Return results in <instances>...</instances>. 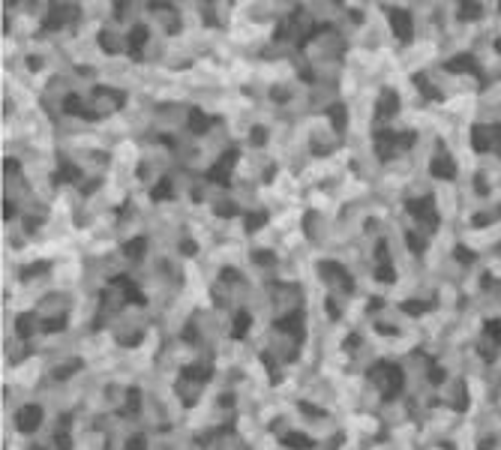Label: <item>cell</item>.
I'll return each instance as SVG.
<instances>
[{
  "label": "cell",
  "mask_w": 501,
  "mask_h": 450,
  "mask_svg": "<svg viewBox=\"0 0 501 450\" xmlns=\"http://www.w3.org/2000/svg\"><path fill=\"white\" fill-rule=\"evenodd\" d=\"M36 420H39V408H27L21 414V429H33Z\"/></svg>",
  "instance_id": "obj_1"
}]
</instances>
